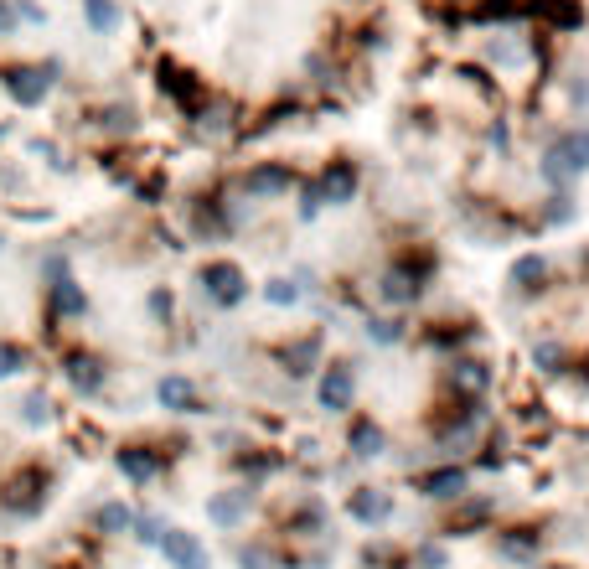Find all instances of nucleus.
I'll list each match as a JSON object with an SVG mask.
<instances>
[{
	"label": "nucleus",
	"mask_w": 589,
	"mask_h": 569,
	"mask_svg": "<svg viewBox=\"0 0 589 569\" xmlns=\"http://www.w3.org/2000/svg\"><path fill=\"white\" fill-rule=\"evenodd\" d=\"M52 63H16V68H6L0 78H6V94L21 104V109H37L47 94H52Z\"/></svg>",
	"instance_id": "obj_1"
},
{
	"label": "nucleus",
	"mask_w": 589,
	"mask_h": 569,
	"mask_svg": "<svg viewBox=\"0 0 589 569\" xmlns=\"http://www.w3.org/2000/svg\"><path fill=\"white\" fill-rule=\"evenodd\" d=\"M589 166V130H569V135H558L553 145V161H548V176H574Z\"/></svg>",
	"instance_id": "obj_2"
},
{
	"label": "nucleus",
	"mask_w": 589,
	"mask_h": 569,
	"mask_svg": "<svg viewBox=\"0 0 589 569\" xmlns=\"http://www.w3.org/2000/svg\"><path fill=\"white\" fill-rule=\"evenodd\" d=\"M202 285L217 306H238L243 301V269L238 264H207L202 269Z\"/></svg>",
	"instance_id": "obj_3"
},
{
	"label": "nucleus",
	"mask_w": 589,
	"mask_h": 569,
	"mask_svg": "<svg viewBox=\"0 0 589 569\" xmlns=\"http://www.w3.org/2000/svg\"><path fill=\"white\" fill-rule=\"evenodd\" d=\"M316 399H321V409H347L352 404V368L347 363H331L326 368V378H321V388H316Z\"/></svg>",
	"instance_id": "obj_4"
},
{
	"label": "nucleus",
	"mask_w": 589,
	"mask_h": 569,
	"mask_svg": "<svg viewBox=\"0 0 589 569\" xmlns=\"http://www.w3.org/2000/svg\"><path fill=\"white\" fill-rule=\"evenodd\" d=\"M352 192H357L352 161H331L326 176H321V187H316V202H352Z\"/></svg>",
	"instance_id": "obj_5"
},
{
	"label": "nucleus",
	"mask_w": 589,
	"mask_h": 569,
	"mask_svg": "<svg viewBox=\"0 0 589 569\" xmlns=\"http://www.w3.org/2000/svg\"><path fill=\"white\" fill-rule=\"evenodd\" d=\"M512 280H517L522 290H543V280H548V259H543V254H522V259L512 264Z\"/></svg>",
	"instance_id": "obj_6"
},
{
	"label": "nucleus",
	"mask_w": 589,
	"mask_h": 569,
	"mask_svg": "<svg viewBox=\"0 0 589 569\" xmlns=\"http://www.w3.org/2000/svg\"><path fill=\"white\" fill-rule=\"evenodd\" d=\"M83 16H88V26L99 37L119 32V6H114V0H83Z\"/></svg>",
	"instance_id": "obj_7"
},
{
	"label": "nucleus",
	"mask_w": 589,
	"mask_h": 569,
	"mask_svg": "<svg viewBox=\"0 0 589 569\" xmlns=\"http://www.w3.org/2000/svg\"><path fill=\"white\" fill-rule=\"evenodd\" d=\"M166 549H171V559H176L181 569H207V559H202V544H197V538H181V533H171V538H166Z\"/></svg>",
	"instance_id": "obj_8"
},
{
	"label": "nucleus",
	"mask_w": 589,
	"mask_h": 569,
	"mask_svg": "<svg viewBox=\"0 0 589 569\" xmlns=\"http://www.w3.org/2000/svg\"><path fill=\"white\" fill-rule=\"evenodd\" d=\"M161 404H166V409H176V414H186V409L197 404L192 383H186V378H161Z\"/></svg>",
	"instance_id": "obj_9"
},
{
	"label": "nucleus",
	"mask_w": 589,
	"mask_h": 569,
	"mask_svg": "<svg viewBox=\"0 0 589 569\" xmlns=\"http://www.w3.org/2000/svg\"><path fill=\"white\" fill-rule=\"evenodd\" d=\"M52 306H57L62 316H83V311H88L83 290H78L73 280H57V285H52Z\"/></svg>",
	"instance_id": "obj_10"
},
{
	"label": "nucleus",
	"mask_w": 589,
	"mask_h": 569,
	"mask_svg": "<svg viewBox=\"0 0 589 569\" xmlns=\"http://www.w3.org/2000/svg\"><path fill=\"white\" fill-rule=\"evenodd\" d=\"M285 187H290V171H279V166H259L254 176H248V192H259V197L264 192L274 197V192H285Z\"/></svg>",
	"instance_id": "obj_11"
},
{
	"label": "nucleus",
	"mask_w": 589,
	"mask_h": 569,
	"mask_svg": "<svg viewBox=\"0 0 589 569\" xmlns=\"http://www.w3.org/2000/svg\"><path fill=\"white\" fill-rule=\"evenodd\" d=\"M383 295H388V301H414V295H419V280L409 275V269H388V280H383Z\"/></svg>",
	"instance_id": "obj_12"
},
{
	"label": "nucleus",
	"mask_w": 589,
	"mask_h": 569,
	"mask_svg": "<svg viewBox=\"0 0 589 569\" xmlns=\"http://www.w3.org/2000/svg\"><path fill=\"white\" fill-rule=\"evenodd\" d=\"M352 445H357V456H378L383 451V430L372 425V419H357V425H352Z\"/></svg>",
	"instance_id": "obj_13"
},
{
	"label": "nucleus",
	"mask_w": 589,
	"mask_h": 569,
	"mask_svg": "<svg viewBox=\"0 0 589 569\" xmlns=\"http://www.w3.org/2000/svg\"><path fill=\"white\" fill-rule=\"evenodd\" d=\"M352 518H367V523L388 518V497H383V492H357V497H352Z\"/></svg>",
	"instance_id": "obj_14"
},
{
	"label": "nucleus",
	"mask_w": 589,
	"mask_h": 569,
	"mask_svg": "<svg viewBox=\"0 0 589 569\" xmlns=\"http://www.w3.org/2000/svg\"><path fill=\"white\" fill-rule=\"evenodd\" d=\"M68 378H73V388H83V394H93V388L104 383L99 363H88V357H73V363H68Z\"/></svg>",
	"instance_id": "obj_15"
},
{
	"label": "nucleus",
	"mask_w": 589,
	"mask_h": 569,
	"mask_svg": "<svg viewBox=\"0 0 589 569\" xmlns=\"http://www.w3.org/2000/svg\"><path fill=\"white\" fill-rule=\"evenodd\" d=\"M424 487H429V497H455L465 487V471H434Z\"/></svg>",
	"instance_id": "obj_16"
},
{
	"label": "nucleus",
	"mask_w": 589,
	"mask_h": 569,
	"mask_svg": "<svg viewBox=\"0 0 589 569\" xmlns=\"http://www.w3.org/2000/svg\"><path fill=\"white\" fill-rule=\"evenodd\" d=\"M21 363H26V352H21L16 342H0V378H11V373H21Z\"/></svg>",
	"instance_id": "obj_17"
},
{
	"label": "nucleus",
	"mask_w": 589,
	"mask_h": 569,
	"mask_svg": "<svg viewBox=\"0 0 589 569\" xmlns=\"http://www.w3.org/2000/svg\"><path fill=\"white\" fill-rule=\"evenodd\" d=\"M119 466H124V471H130V476H135V482H145V476L155 471V461H150V456H140V451H124V456H119Z\"/></svg>",
	"instance_id": "obj_18"
},
{
	"label": "nucleus",
	"mask_w": 589,
	"mask_h": 569,
	"mask_svg": "<svg viewBox=\"0 0 589 569\" xmlns=\"http://www.w3.org/2000/svg\"><path fill=\"white\" fill-rule=\"evenodd\" d=\"M455 383H460V388H486V368H481V363H460Z\"/></svg>",
	"instance_id": "obj_19"
},
{
	"label": "nucleus",
	"mask_w": 589,
	"mask_h": 569,
	"mask_svg": "<svg viewBox=\"0 0 589 569\" xmlns=\"http://www.w3.org/2000/svg\"><path fill=\"white\" fill-rule=\"evenodd\" d=\"M99 523H104L109 533H119L124 523H130V513H124V507H119V502H109V507H104V513H99Z\"/></svg>",
	"instance_id": "obj_20"
},
{
	"label": "nucleus",
	"mask_w": 589,
	"mask_h": 569,
	"mask_svg": "<svg viewBox=\"0 0 589 569\" xmlns=\"http://www.w3.org/2000/svg\"><path fill=\"white\" fill-rule=\"evenodd\" d=\"M269 301H274V306H290V301H295V285H290V280H274V285H269Z\"/></svg>",
	"instance_id": "obj_21"
},
{
	"label": "nucleus",
	"mask_w": 589,
	"mask_h": 569,
	"mask_svg": "<svg viewBox=\"0 0 589 569\" xmlns=\"http://www.w3.org/2000/svg\"><path fill=\"white\" fill-rule=\"evenodd\" d=\"M16 32V6L11 0H0V37H11Z\"/></svg>",
	"instance_id": "obj_22"
},
{
	"label": "nucleus",
	"mask_w": 589,
	"mask_h": 569,
	"mask_svg": "<svg viewBox=\"0 0 589 569\" xmlns=\"http://www.w3.org/2000/svg\"><path fill=\"white\" fill-rule=\"evenodd\" d=\"M150 311H155V316H166V311H171V295H166V290H155V295H150Z\"/></svg>",
	"instance_id": "obj_23"
},
{
	"label": "nucleus",
	"mask_w": 589,
	"mask_h": 569,
	"mask_svg": "<svg viewBox=\"0 0 589 569\" xmlns=\"http://www.w3.org/2000/svg\"><path fill=\"white\" fill-rule=\"evenodd\" d=\"M372 337H378V342H393V337H398V326H388V321H372Z\"/></svg>",
	"instance_id": "obj_24"
}]
</instances>
